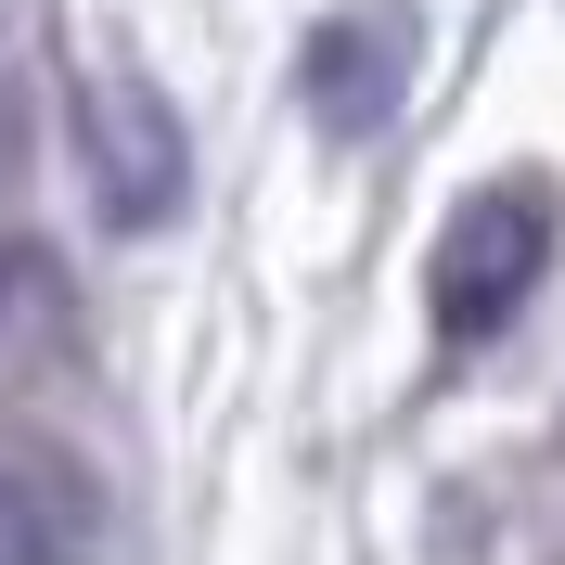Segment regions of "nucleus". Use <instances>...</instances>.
<instances>
[{"instance_id": "f257e3e1", "label": "nucleus", "mask_w": 565, "mask_h": 565, "mask_svg": "<svg viewBox=\"0 0 565 565\" xmlns=\"http://www.w3.org/2000/svg\"><path fill=\"white\" fill-rule=\"evenodd\" d=\"M553 232H565V206H553V180H540V168L476 180V193L450 206V232H437V270H424V309H437V334H450V348H489L501 321L540 296V270H553Z\"/></svg>"}, {"instance_id": "f03ea898", "label": "nucleus", "mask_w": 565, "mask_h": 565, "mask_svg": "<svg viewBox=\"0 0 565 565\" xmlns=\"http://www.w3.org/2000/svg\"><path fill=\"white\" fill-rule=\"evenodd\" d=\"M77 154H90V193H104L116 232H154V218L180 206V180H193L180 104H168L141 65H116V52L77 77Z\"/></svg>"}, {"instance_id": "7ed1b4c3", "label": "nucleus", "mask_w": 565, "mask_h": 565, "mask_svg": "<svg viewBox=\"0 0 565 565\" xmlns=\"http://www.w3.org/2000/svg\"><path fill=\"white\" fill-rule=\"evenodd\" d=\"M412 13L398 0H348V13H321L309 26V65H296V90H309V116L334 141H373L398 104H412Z\"/></svg>"}, {"instance_id": "20e7f679", "label": "nucleus", "mask_w": 565, "mask_h": 565, "mask_svg": "<svg viewBox=\"0 0 565 565\" xmlns=\"http://www.w3.org/2000/svg\"><path fill=\"white\" fill-rule=\"evenodd\" d=\"M104 553V476L77 450H13L0 462V565H90Z\"/></svg>"}, {"instance_id": "39448f33", "label": "nucleus", "mask_w": 565, "mask_h": 565, "mask_svg": "<svg viewBox=\"0 0 565 565\" xmlns=\"http://www.w3.org/2000/svg\"><path fill=\"white\" fill-rule=\"evenodd\" d=\"M26 282H39V257H26V245H0V321L26 309Z\"/></svg>"}]
</instances>
